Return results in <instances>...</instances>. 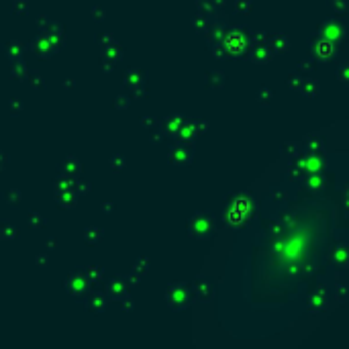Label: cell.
<instances>
[{"label": "cell", "instance_id": "1", "mask_svg": "<svg viewBox=\"0 0 349 349\" xmlns=\"http://www.w3.org/2000/svg\"><path fill=\"white\" fill-rule=\"evenodd\" d=\"M88 278L82 274V272H72L70 276H68V280H66V290L74 296V298H84L86 294H88Z\"/></svg>", "mask_w": 349, "mask_h": 349}, {"label": "cell", "instance_id": "2", "mask_svg": "<svg viewBox=\"0 0 349 349\" xmlns=\"http://www.w3.org/2000/svg\"><path fill=\"white\" fill-rule=\"evenodd\" d=\"M58 43L54 41V37L49 35V33H41L35 43H33V52L39 56V58H52L56 52H58Z\"/></svg>", "mask_w": 349, "mask_h": 349}, {"label": "cell", "instance_id": "3", "mask_svg": "<svg viewBox=\"0 0 349 349\" xmlns=\"http://www.w3.org/2000/svg\"><path fill=\"white\" fill-rule=\"evenodd\" d=\"M60 168H62V174H64V176H70V178H78V176L82 174V164H80L74 156L66 158V160L60 164Z\"/></svg>", "mask_w": 349, "mask_h": 349}, {"label": "cell", "instance_id": "4", "mask_svg": "<svg viewBox=\"0 0 349 349\" xmlns=\"http://www.w3.org/2000/svg\"><path fill=\"white\" fill-rule=\"evenodd\" d=\"M56 201L60 203V207L66 209H74L78 203V196L74 190H56Z\"/></svg>", "mask_w": 349, "mask_h": 349}, {"label": "cell", "instance_id": "5", "mask_svg": "<svg viewBox=\"0 0 349 349\" xmlns=\"http://www.w3.org/2000/svg\"><path fill=\"white\" fill-rule=\"evenodd\" d=\"M5 52H7V56L11 60H21V56L25 52V43H21L19 39H13V41H9L5 45Z\"/></svg>", "mask_w": 349, "mask_h": 349}, {"label": "cell", "instance_id": "6", "mask_svg": "<svg viewBox=\"0 0 349 349\" xmlns=\"http://www.w3.org/2000/svg\"><path fill=\"white\" fill-rule=\"evenodd\" d=\"M45 33H49L54 37V41L58 43V47H62L64 43H66V39H64V29L58 25V23H54V25H49L47 29H45Z\"/></svg>", "mask_w": 349, "mask_h": 349}, {"label": "cell", "instance_id": "7", "mask_svg": "<svg viewBox=\"0 0 349 349\" xmlns=\"http://www.w3.org/2000/svg\"><path fill=\"white\" fill-rule=\"evenodd\" d=\"M86 307H88L92 313H94V311L101 313V311L105 309V298H103L101 294H92V296H90V303H86Z\"/></svg>", "mask_w": 349, "mask_h": 349}, {"label": "cell", "instance_id": "8", "mask_svg": "<svg viewBox=\"0 0 349 349\" xmlns=\"http://www.w3.org/2000/svg\"><path fill=\"white\" fill-rule=\"evenodd\" d=\"M72 184H74V178L70 176H64L56 182V190H72Z\"/></svg>", "mask_w": 349, "mask_h": 349}, {"label": "cell", "instance_id": "9", "mask_svg": "<svg viewBox=\"0 0 349 349\" xmlns=\"http://www.w3.org/2000/svg\"><path fill=\"white\" fill-rule=\"evenodd\" d=\"M19 201H21V192L19 190H9V194H7V203L9 205H19Z\"/></svg>", "mask_w": 349, "mask_h": 349}, {"label": "cell", "instance_id": "10", "mask_svg": "<svg viewBox=\"0 0 349 349\" xmlns=\"http://www.w3.org/2000/svg\"><path fill=\"white\" fill-rule=\"evenodd\" d=\"M13 76H17L19 80H25L27 78V66L21 64V62H17V72L13 70Z\"/></svg>", "mask_w": 349, "mask_h": 349}, {"label": "cell", "instance_id": "11", "mask_svg": "<svg viewBox=\"0 0 349 349\" xmlns=\"http://www.w3.org/2000/svg\"><path fill=\"white\" fill-rule=\"evenodd\" d=\"M29 219H31V223H33V227H35V229H41V227L45 225V221L41 219V215H31Z\"/></svg>", "mask_w": 349, "mask_h": 349}, {"label": "cell", "instance_id": "12", "mask_svg": "<svg viewBox=\"0 0 349 349\" xmlns=\"http://www.w3.org/2000/svg\"><path fill=\"white\" fill-rule=\"evenodd\" d=\"M7 164H9V158H7V154H5V152H0V174H3V170L7 168Z\"/></svg>", "mask_w": 349, "mask_h": 349}]
</instances>
